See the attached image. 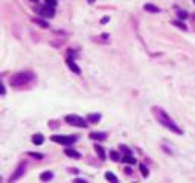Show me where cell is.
I'll use <instances>...</instances> for the list:
<instances>
[{"label":"cell","mask_w":195,"mask_h":183,"mask_svg":"<svg viewBox=\"0 0 195 183\" xmlns=\"http://www.w3.org/2000/svg\"><path fill=\"white\" fill-rule=\"evenodd\" d=\"M155 110V116H157V119H159V122L163 125V127H166L168 130H171L172 133H175V134H183V131H181V128H178L175 124H174V121L171 119L169 116H168L162 108H154Z\"/></svg>","instance_id":"6da1fadb"},{"label":"cell","mask_w":195,"mask_h":183,"mask_svg":"<svg viewBox=\"0 0 195 183\" xmlns=\"http://www.w3.org/2000/svg\"><path fill=\"white\" fill-rule=\"evenodd\" d=\"M31 80H32V73L31 72H20V73H15L14 76H11L9 83H11V86L18 87V86L28 84Z\"/></svg>","instance_id":"7a4b0ae2"},{"label":"cell","mask_w":195,"mask_h":183,"mask_svg":"<svg viewBox=\"0 0 195 183\" xmlns=\"http://www.w3.org/2000/svg\"><path fill=\"white\" fill-rule=\"evenodd\" d=\"M66 122L70 124V125H75V127H79V128H85L87 127L85 119H82V117L76 116V114H67L66 116Z\"/></svg>","instance_id":"3957f363"},{"label":"cell","mask_w":195,"mask_h":183,"mask_svg":"<svg viewBox=\"0 0 195 183\" xmlns=\"http://www.w3.org/2000/svg\"><path fill=\"white\" fill-rule=\"evenodd\" d=\"M52 140L57 142V143H61V145L69 147L76 140V137L75 136H52Z\"/></svg>","instance_id":"277c9868"},{"label":"cell","mask_w":195,"mask_h":183,"mask_svg":"<svg viewBox=\"0 0 195 183\" xmlns=\"http://www.w3.org/2000/svg\"><path fill=\"white\" fill-rule=\"evenodd\" d=\"M24 169H26V163H20L18 165V168L15 169V173L11 176V179H9V182L12 183V182H15V180H18L23 174H24Z\"/></svg>","instance_id":"5b68a950"},{"label":"cell","mask_w":195,"mask_h":183,"mask_svg":"<svg viewBox=\"0 0 195 183\" xmlns=\"http://www.w3.org/2000/svg\"><path fill=\"white\" fill-rule=\"evenodd\" d=\"M38 14H40V15H43V17H49V18H52V17L55 15L54 6H49V5H46V6H43L40 11H38Z\"/></svg>","instance_id":"8992f818"},{"label":"cell","mask_w":195,"mask_h":183,"mask_svg":"<svg viewBox=\"0 0 195 183\" xmlns=\"http://www.w3.org/2000/svg\"><path fill=\"white\" fill-rule=\"evenodd\" d=\"M66 156H69V157H75V159H79L81 157V154L78 153V151H75V150H72V148H66Z\"/></svg>","instance_id":"52a82bcc"},{"label":"cell","mask_w":195,"mask_h":183,"mask_svg":"<svg viewBox=\"0 0 195 183\" xmlns=\"http://www.w3.org/2000/svg\"><path fill=\"white\" fill-rule=\"evenodd\" d=\"M143 9L148 11V12H152V14H157V12H160V8L154 6V5H151V3H146V5L143 6Z\"/></svg>","instance_id":"ba28073f"},{"label":"cell","mask_w":195,"mask_h":183,"mask_svg":"<svg viewBox=\"0 0 195 183\" xmlns=\"http://www.w3.org/2000/svg\"><path fill=\"white\" fill-rule=\"evenodd\" d=\"M66 63H67V66L70 67V70H73L75 73H81V69H79V67L76 66V64H75V61H73V60H67Z\"/></svg>","instance_id":"9c48e42d"},{"label":"cell","mask_w":195,"mask_h":183,"mask_svg":"<svg viewBox=\"0 0 195 183\" xmlns=\"http://www.w3.org/2000/svg\"><path fill=\"white\" fill-rule=\"evenodd\" d=\"M90 137H92L93 140H104L107 136H105V133H96V131H93V133H90Z\"/></svg>","instance_id":"30bf717a"},{"label":"cell","mask_w":195,"mask_h":183,"mask_svg":"<svg viewBox=\"0 0 195 183\" xmlns=\"http://www.w3.org/2000/svg\"><path fill=\"white\" fill-rule=\"evenodd\" d=\"M32 142L35 143V145H41V143L44 142L43 134H34V136H32Z\"/></svg>","instance_id":"8fae6325"},{"label":"cell","mask_w":195,"mask_h":183,"mask_svg":"<svg viewBox=\"0 0 195 183\" xmlns=\"http://www.w3.org/2000/svg\"><path fill=\"white\" fill-rule=\"evenodd\" d=\"M95 151H96V154L99 156L101 160H105V153H104V148H102L101 145H96V147H95Z\"/></svg>","instance_id":"7c38bea8"},{"label":"cell","mask_w":195,"mask_h":183,"mask_svg":"<svg viewBox=\"0 0 195 183\" xmlns=\"http://www.w3.org/2000/svg\"><path fill=\"white\" fill-rule=\"evenodd\" d=\"M122 162H125V163H130V165H134V163H136V159L133 157L131 154H125L124 157H122Z\"/></svg>","instance_id":"4fadbf2b"},{"label":"cell","mask_w":195,"mask_h":183,"mask_svg":"<svg viewBox=\"0 0 195 183\" xmlns=\"http://www.w3.org/2000/svg\"><path fill=\"white\" fill-rule=\"evenodd\" d=\"M99 119H101V114L99 113H92V114H88V117H87V121L88 122H93V124L98 122Z\"/></svg>","instance_id":"5bb4252c"},{"label":"cell","mask_w":195,"mask_h":183,"mask_svg":"<svg viewBox=\"0 0 195 183\" xmlns=\"http://www.w3.org/2000/svg\"><path fill=\"white\" fill-rule=\"evenodd\" d=\"M52 177H54V174H52L50 171H46V173H41V174H40V180H41V182H47V180H50Z\"/></svg>","instance_id":"9a60e30c"},{"label":"cell","mask_w":195,"mask_h":183,"mask_svg":"<svg viewBox=\"0 0 195 183\" xmlns=\"http://www.w3.org/2000/svg\"><path fill=\"white\" fill-rule=\"evenodd\" d=\"M28 156H29V157H34V159H38V160L44 157V156H43L41 153H34V151H29V153H28Z\"/></svg>","instance_id":"2e32d148"},{"label":"cell","mask_w":195,"mask_h":183,"mask_svg":"<svg viewBox=\"0 0 195 183\" xmlns=\"http://www.w3.org/2000/svg\"><path fill=\"white\" fill-rule=\"evenodd\" d=\"M110 157L114 160V162H118V160H121V156L116 153V151H110Z\"/></svg>","instance_id":"e0dca14e"},{"label":"cell","mask_w":195,"mask_h":183,"mask_svg":"<svg viewBox=\"0 0 195 183\" xmlns=\"http://www.w3.org/2000/svg\"><path fill=\"white\" fill-rule=\"evenodd\" d=\"M105 179L110 180V182H118V177H116L114 174H111V173H105Z\"/></svg>","instance_id":"ac0fdd59"},{"label":"cell","mask_w":195,"mask_h":183,"mask_svg":"<svg viewBox=\"0 0 195 183\" xmlns=\"http://www.w3.org/2000/svg\"><path fill=\"white\" fill-rule=\"evenodd\" d=\"M140 171H142V176H143V177H148V168L145 166V165H140Z\"/></svg>","instance_id":"d6986e66"},{"label":"cell","mask_w":195,"mask_h":183,"mask_svg":"<svg viewBox=\"0 0 195 183\" xmlns=\"http://www.w3.org/2000/svg\"><path fill=\"white\" fill-rule=\"evenodd\" d=\"M174 24L177 26V28H180V29H183V31H186V26L181 23V21H174Z\"/></svg>","instance_id":"ffe728a7"},{"label":"cell","mask_w":195,"mask_h":183,"mask_svg":"<svg viewBox=\"0 0 195 183\" xmlns=\"http://www.w3.org/2000/svg\"><path fill=\"white\" fill-rule=\"evenodd\" d=\"M35 23H37V24H40L41 28H47V26H49V24H47L46 21H43V20H35Z\"/></svg>","instance_id":"44dd1931"},{"label":"cell","mask_w":195,"mask_h":183,"mask_svg":"<svg viewBox=\"0 0 195 183\" xmlns=\"http://www.w3.org/2000/svg\"><path fill=\"white\" fill-rule=\"evenodd\" d=\"M188 17V14L185 11H178V18H186Z\"/></svg>","instance_id":"7402d4cb"},{"label":"cell","mask_w":195,"mask_h":183,"mask_svg":"<svg viewBox=\"0 0 195 183\" xmlns=\"http://www.w3.org/2000/svg\"><path fill=\"white\" fill-rule=\"evenodd\" d=\"M46 5H49V6H54V8H55L57 2H55V0H46Z\"/></svg>","instance_id":"603a6c76"},{"label":"cell","mask_w":195,"mask_h":183,"mask_svg":"<svg viewBox=\"0 0 195 183\" xmlns=\"http://www.w3.org/2000/svg\"><path fill=\"white\" fill-rule=\"evenodd\" d=\"M122 151H124L125 154H130V153H131V151H130V150H128L127 147H122Z\"/></svg>","instance_id":"cb8c5ba5"},{"label":"cell","mask_w":195,"mask_h":183,"mask_svg":"<svg viewBox=\"0 0 195 183\" xmlns=\"http://www.w3.org/2000/svg\"><path fill=\"white\" fill-rule=\"evenodd\" d=\"M108 20H110V18H108V17H104V18H102V20H101V21H102V23H107V21H108Z\"/></svg>","instance_id":"d4e9b609"},{"label":"cell","mask_w":195,"mask_h":183,"mask_svg":"<svg viewBox=\"0 0 195 183\" xmlns=\"http://www.w3.org/2000/svg\"><path fill=\"white\" fill-rule=\"evenodd\" d=\"M88 2H90V3H93V2H95V0H88Z\"/></svg>","instance_id":"484cf974"},{"label":"cell","mask_w":195,"mask_h":183,"mask_svg":"<svg viewBox=\"0 0 195 183\" xmlns=\"http://www.w3.org/2000/svg\"><path fill=\"white\" fill-rule=\"evenodd\" d=\"M32 2H38V0H32Z\"/></svg>","instance_id":"4316f807"},{"label":"cell","mask_w":195,"mask_h":183,"mask_svg":"<svg viewBox=\"0 0 195 183\" xmlns=\"http://www.w3.org/2000/svg\"><path fill=\"white\" fill-rule=\"evenodd\" d=\"M194 2H195V0H194Z\"/></svg>","instance_id":"83f0119b"}]
</instances>
